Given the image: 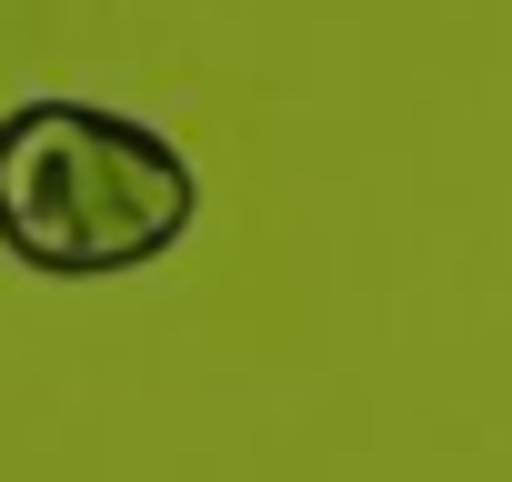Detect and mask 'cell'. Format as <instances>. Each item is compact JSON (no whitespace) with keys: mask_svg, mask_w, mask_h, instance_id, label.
Wrapping results in <instances>:
<instances>
[{"mask_svg":"<svg viewBox=\"0 0 512 482\" xmlns=\"http://www.w3.org/2000/svg\"><path fill=\"white\" fill-rule=\"evenodd\" d=\"M201 221V171L151 121L101 101H31L0 121V252L51 282H111Z\"/></svg>","mask_w":512,"mask_h":482,"instance_id":"cell-1","label":"cell"}]
</instances>
